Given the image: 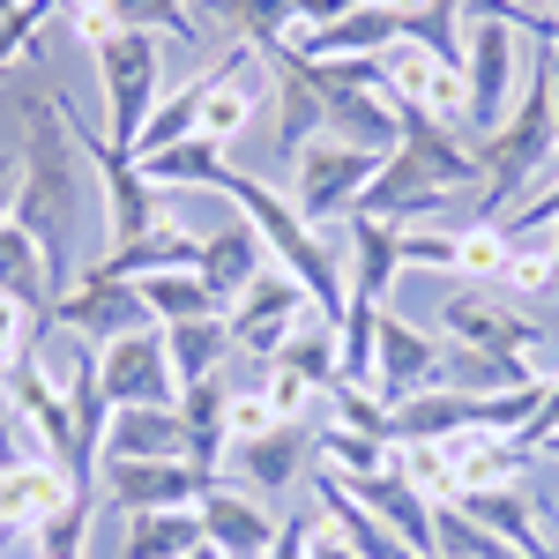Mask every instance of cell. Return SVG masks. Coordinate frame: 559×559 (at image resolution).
I'll return each mask as SVG.
<instances>
[{"label":"cell","instance_id":"1","mask_svg":"<svg viewBox=\"0 0 559 559\" xmlns=\"http://www.w3.org/2000/svg\"><path fill=\"white\" fill-rule=\"evenodd\" d=\"M23 194H15V224L38 239L45 276H52V299L83 276L75 239H83V202H90V157L75 142L68 120V90H38L23 105Z\"/></svg>","mask_w":559,"mask_h":559},{"label":"cell","instance_id":"2","mask_svg":"<svg viewBox=\"0 0 559 559\" xmlns=\"http://www.w3.org/2000/svg\"><path fill=\"white\" fill-rule=\"evenodd\" d=\"M471 187H485V165H477V150L463 134L440 128V120H403V142L388 150V165L373 173L358 216L411 231V224L440 216L455 194H471Z\"/></svg>","mask_w":559,"mask_h":559},{"label":"cell","instance_id":"3","mask_svg":"<svg viewBox=\"0 0 559 559\" xmlns=\"http://www.w3.org/2000/svg\"><path fill=\"white\" fill-rule=\"evenodd\" d=\"M216 194H231L239 202V216L261 231V247H269V261L276 269H292L306 284V299L321 306V329H344V306H350V276L336 269V254H329V239L306 224L299 210H292V194H276L269 179L239 173V165H224V179H216Z\"/></svg>","mask_w":559,"mask_h":559},{"label":"cell","instance_id":"4","mask_svg":"<svg viewBox=\"0 0 559 559\" xmlns=\"http://www.w3.org/2000/svg\"><path fill=\"white\" fill-rule=\"evenodd\" d=\"M477 165H485V187H477V224H500L508 202H522L537 179L559 165V128H552V90H545V68H537V45H530V75L515 90V112L500 128L471 142Z\"/></svg>","mask_w":559,"mask_h":559},{"label":"cell","instance_id":"5","mask_svg":"<svg viewBox=\"0 0 559 559\" xmlns=\"http://www.w3.org/2000/svg\"><path fill=\"white\" fill-rule=\"evenodd\" d=\"M522 31L500 23V15H477L471 38H463V142H485V134L508 120V97L522 90Z\"/></svg>","mask_w":559,"mask_h":559},{"label":"cell","instance_id":"6","mask_svg":"<svg viewBox=\"0 0 559 559\" xmlns=\"http://www.w3.org/2000/svg\"><path fill=\"white\" fill-rule=\"evenodd\" d=\"M381 165H388V157H373V150H350V142H306L299 157H292V210H299L313 231L350 224Z\"/></svg>","mask_w":559,"mask_h":559},{"label":"cell","instance_id":"7","mask_svg":"<svg viewBox=\"0 0 559 559\" xmlns=\"http://www.w3.org/2000/svg\"><path fill=\"white\" fill-rule=\"evenodd\" d=\"M97 52V83H105V142H120L134 150V134L150 128V112L165 105L157 97V31H112L105 45H90Z\"/></svg>","mask_w":559,"mask_h":559},{"label":"cell","instance_id":"8","mask_svg":"<svg viewBox=\"0 0 559 559\" xmlns=\"http://www.w3.org/2000/svg\"><path fill=\"white\" fill-rule=\"evenodd\" d=\"M440 344H471V350H500V358H522L545 344V321H530V306L508 299L500 284H455L440 299Z\"/></svg>","mask_w":559,"mask_h":559},{"label":"cell","instance_id":"9","mask_svg":"<svg viewBox=\"0 0 559 559\" xmlns=\"http://www.w3.org/2000/svg\"><path fill=\"white\" fill-rule=\"evenodd\" d=\"M134 329H157V313L142 306V284H120V276L83 269V276L52 299V336H83L90 350H105L112 336H134Z\"/></svg>","mask_w":559,"mask_h":559},{"label":"cell","instance_id":"10","mask_svg":"<svg viewBox=\"0 0 559 559\" xmlns=\"http://www.w3.org/2000/svg\"><path fill=\"white\" fill-rule=\"evenodd\" d=\"M97 373H105L112 411H179V373H173V350H165V329L112 336L97 350Z\"/></svg>","mask_w":559,"mask_h":559},{"label":"cell","instance_id":"11","mask_svg":"<svg viewBox=\"0 0 559 559\" xmlns=\"http://www.w3.org/2000/svg\"><path fill=\"white\" fill-rule=\"evenodd\" d=\"M381 97L403 120H440V128L463 134V75H455L448 60H432L426 45L395 38L381 52Z\"/></svg>","mask_w":559,"mask_h":559},{"label":"cell","instance_id":"12","mask_svg":"<svg viewBox=\"0 0 559 559\" xmlns=\"http://www.w3.org/2000/svg\"><path fill=\"white\" fill-rule=\"evenodd\" d=\"M299 313H306V284L292 276V269H261L254 284L239 292V299L224 306V329H231V350H247V358H276V350L292 344V329H299Z\"/></svg>","mask_w":559,"mask_h":559},{"label":"cell","instance_id":"13","mask_svg":"<svg viewBox=\"0 0 559 559\" xmlns=\"http://www.w3.org/2000/svg\"><path fill=\"white\" fill-rule=\"evenodd\" d=\"M210 492V477L194 471L187 455L173 463H134V455H105V500L120 515H157V508H194Z\"/></svg>","mask_w":559,"mask_h":559},{"label":"cell","instance_id":"14","mask_svg":"<svg viewBox=\"0 0 559 559\" xmlns=\"http://www.w3.org/2000/svg\"><path fill=\"white\" fill-rule=\"evenodd\" d=\"M432 381H440V336H426V329H418V321H403V313H381L366 388L395 411L403 395H418V388H432Z\"/></svg>","mask_w":559,"mask_h":559},{"label":"cell","instance_id":"15","mask_svg":"<svg viewBox=\"0 0 559 559\" xmlns=\"http://www.w3.org/2000/svg\"><path fill=\"white\" fill-rule=\"evenodd\" d=\"M83 492H75V477L60 471L52 455L38 463H8L0 471V537H38L45 522L60 515V508H75Z\"/></svg>","mask_w":559,"mask_h":559},{"label":"cell","instance_id":"16","mask_svg":"<svg viewBox=\"0 0 559 559\" xmlns=\"http://www.w3.org/2000/svg\"><path fill=\"white\" fill-rule=\"evenodd\" d=\"M344 485H350V500L381 522V530H395V537H403L418 559H432V500L403 471H395V463H388V471H373V477H344Z\"/></svg>","mask_w":559,"mask_h":559},{"label":"cell","instance_id":"17","mask_svg":"<svg viewBox=\"0 0 559 559\" xmlns=\"http://www.w3.org/2000/svg\"><path fill=\"white\" fill-rule=\"evenodd\" d=\"M202 537H210L224 559H269V545H276V515L261 508L254 492H231V485H210L202 500Z\"/></svg>","mask_w":559,"mask_h":559},{"label":"cell","instance_id":"18","mask_svg":"<svg viewBox=\"0 0 559 559\" xmlns=\"http://www.w3.org/2000/svg\"><path fill=\"white\" fill-rule=\"evenodd\" d=\"M224 463L247 477L254 492H292L313 471V426H269L261 440H239Z\"/></svg>","mask_w":559,"mask_h":559},{"label":"cell","instance_id":"19","mask_svg":"<svg viewBox=\"0 0 559 559\" xmlns=\"http://www.w3.org/2000/svg\"><path fill=\"white\" fill-rule=\"evenodd\" d=\"M448 463H455V500L463 492H515L530 471V448L515 432H463V440H448Z\"/></svg>","mask_w":559,"mask_h":559},{"label":"cell","instance_id":"20","mask_svg":"<svg viewBox=\"0 0 559 559\" xmlns=\"http://www.w3.org/2000/svg\"><path fill=\"white\" fill-rule=\"evenodd\" d=\"M261 269H269V247H261V231L247 224V216H239V224H224V231H202V261H194V276L210 284L216 306H231Z\"/></svg>","mask_w":559,"mask_h":559},{"label":"cell","instance_id":"21","mask_svg":"<svg viewBox=\"0 0 559 559\" xmlns=\"http://www.w3.org/2000/svg\"><path fill=\"white\" fill-rule=\"evenodd\" d=\"M395 38H403V23L373 0V8H350L344 23H329V31H299V38H284V45L306 52V60H381Z\"/></svg>","mask_w":559,"mask_h":559},{"label":"cell","instance_id":"22","mask_svg":"<svg viewBox=\"0 0 559 559\" xmlns=\"http://www.w3.org/2000/svg\"><path fill=\"white\" fill-rule=\"evenodd\" d=\"M463 515H477L500 545H515L522 559H552V537H545V500H530V492H463L455 500Z\"/></svg>","mask_w":559,"mask_h":559},{"label":"cell","instance_id":"23","mask_svg":"<svg viewBox=\"0 0 559 559\" xmlns=\"http://www.w3.org/2000/svg\"><path fill=\"white\" fill-rule=\"evenodd\" d=\"M187 8H194V23L224 31L231 45H247V52L284 45L292 23H299V0H187Z\"/></svg>","mask_w":559,"mask_h":559},{"label":"cell","instance_id":"24","mask_svg":"<svg viewBox=\"0 0 559 559\" xmlns=\"http://www.w3.org/2000/svg\"><path fill=\"white\" fill-rule=\"evenodd\" d=\"M0 299H15L31 321H38L45 336H52V276H45V254H38V239L8 216L0 224Z\"/></svg>","mask_w":559,"mask_h":559},{"label":"cell","instance_id":"25","mask_svg":"<svg viewBox=\"0 0 559 559\" xmlns=\"http://www.w3.org/2000/svg\"><path fill=\"white\" fill-rule=\"evenodd\" d=\"M537 373L522 358H500V350H471V344H440V381L432 388H455V395H515Z\"/></svg>","mask_w":559,"mask_h":559},{"label":"cell","instance_id":"26","mask_svg":"<svg viewBox=\"0 0 559 559\" xmlns=\"http://www.w3.org/2000/svg\"><path fill=\"white\" fill-rule=\"evenodd\" d=\"M105 455L173 463V455H187V418H179V411H112V426H105Z\"/></svg>","mask_w":559,"mask_h":559},{"label":"cell","instance_id":"27","mask_svg":"<svg viewBox=\"0 0 559 559\" xmlns=\"http://www.w3.org/2000/svg\"><path fill=\"white\" fill-rule=\"evenodd\" d=\"M508 231V224H500ZM500 292L508 299H559V239L552 224L545 231H508V269H500Z\"/></svg>","mask_w":559,"mask_h":559},{"label":"cell","instance_id":"28","mask_svg":"<svg viewBox=\"0 0 559 559\" xmlns=\"http://www.w3.org/2000/svg\"><path fill=\"white\" fill-rule=\"evenodd\" d=\"M120 559H187L202 545V508H157V515H120Z\"/></svg>","mask_w":559,"mask_h":559},{"label":"cell","instance_id":"29","mask_svg":"<svg viewBox=\"0 0 559 559\" xmlns=\"http://www.w3.org/2000/svg\"><path fill=\"white\" fill-rule=\"evenodd\" d=\"M395 269H403V231L395 224H373V216H350V292L388 306Z\"/></svg>","mask_w":559,"mask_h":559},{"label":"cell","instance_id":"30","mask_svg":"<svg viewBox=\"0 0 559 559\" xmlns=\"http://www.w3.org/2000/svg\"><path fill=\"white\" fill-rule=\"evenodd\" d=\"M321 522H329V530H344L358 559H418L411 545H403V537H395V530H381V522H373L366 508H358V500H350L344 477H321Z\"/></svg>","mask_w":559,"mask_h":559},{"label":"cell","instance_id":"31","mask_svg":"<svg viewBox=\"0 0 559 559\" xmlns=\"http://www.w3.org/2000/svg\"><path fill=\"white\" fill-rule=\"evenodd\" d=\"M165 350H173L179 388H187V381H210L216 366H224V350H231V329H224V313H202V321H173V329H165Z\"/></svg>","mask_w":559,"mask_h":559},{"label":"cell","instance_id":"32","mask_svg":"<svg viewBox=\"0 0 559 559\" xmlns=\"http://www.w3.org/2000/svg\"><path fill=\"white\" fill-rule=\"evenodd\" d=\"M224 165H231V150H216V142H179V150H165V157H150L142 165V179L157 187V194H173V187H202V194H216V179H224Z\"/></svg>","mask_w":559,"mask_h":559},{"label":"cell","instance_id":"33","mask_svg":"<svg viewBox=\"0 0 559 559\" xmlns=\"http://www.w3.org/2000/svg\"><path fill=\"white\" fill-rule=\"evenodd\" d=\"M313 455L329 463V477H373V471H388L395 440L358 432V426H321V432H313Z\"/></svg>","mask_w":559,"mask_h":559},{"label":"cell","instance_id":"34","mask_svg":"<svg viewBox=\"0 0 559 559\" xmlns=\"http://www.w3.org/2000/svg\"><path fill=\"white\" fill-rule=\"evenodd\" d=\"M432 559H522L515 545H500L477 515H463L455 500L432 508Z\"/></svg>","mask_w":559,"mask_h":559},{"label":"cell","instance_id":"35","mask_svg":"<svg viewBox=\"0 0 559 559\" xmlns=\"http://www.w3.org/2000/svg\"><path fill=\"white\" fill-rule=\"evenodd\" d=\"M276 373H292V381H306L313 395H329V381H336V329H321V321H299L292 329V344L269 358Z\"/></svg>","mask_w":559,"mask_h":559},{"label":"cell","instance_id":"36","mask_svg":"<svg viewBox=\"0 0 559 559\" xmlns=\"http://www.w3.org/2000/svg\"><path fill=\"white\" fill-rule=\"evenodd\" d=\"M142 306L157 313V329H173V321H202V313H224L210 299V284L194 276V269H165V276H142Z\"/></svg>","mask_w":559,"mask_h":559},{"label":"cell","instance_id":"37","mask_svg":"<svg viewBox=\"0 0 559 559\" xmlns=\"http://www.w3.org/2000/svg\"><path fill=\"white\" fill-rule=\"evenodd\" d=\"M388 463L411 477L432 508H440V500H455V463H448V440H395V455H388Z\"/></svg>","mask_w":559,"mask_h":559},{"label":"cell","instance_id":"38","mask_svg":"<svg viewBox=\"0 0 559 559\" xmlns=\"http://www.w3.org/2000/svg\"><path fill=\"white\" fill-rule=\"evenodd\" d=\"M508 269V231L500 224H463L455 231V276L463 284H500Z\"/></svg>","mask_w":559,"mask_h":559},{"label":"cell","instance_id":"39","mask_svg":"<svg viewBox=\"0 0 559 559\" xmlns=\"http://www.w3.org/2000/svg\"><path fill=\"white\" fill-rule=\"evenodd\" d=\"M112 8H120V31H165L179 45H202V23L187 0H112Z\"/></svg>","mask_w":559,"mask_h":559},{"label":"cell","instance_id":"40","mask_svg":"<svg viewBox=\"0 0 559 559\" xmlns=\"http://www.w3.org/2000/svg\"><path fill=\"white\" fill-rule=\"evenodd\" d=\"M52 8H60V0H23L15 15H0V75H8L23 52H38V23L52 15Z\"/></svg>","mask_w":559,"mask_h":559},{"label":"cell","instance_id":"41","mask_svg":"<svg viewBox=\"0 0 559 559\" xmlns=\"http://www.w3.org/2000/svg\"><path fill=\"white\" fill-rule=\"evenodd\" d=\"M45 559H83V545H90V500H75V508H60V515L45 522L38 537H31Z\"/></svg>","mask_w":559,"mask_h":559},{"label":"cell","instance_id":"42","mask_svg":"<svg viewBox=\"0 0 559 559\" xmlns=\"http://www.w3.org/2000/svg\"><path fill=\"white\" fill-rule=\"evenodd\" d=\"M269 426H276V411H269L261 381H254V388H231V403H224V440L239 448V440H261Z\"/></svg>","mask_w":559,"mask_h":559},{"label":"cell","instance_id":"43","mask_svg":"<svg viewBox=\"0 0 559 559\" xmlns=\"http://www.w3.org/2000/svg\"><path fill=\"white\" fill-rule=\"evenodd\" d=\"M31 344H52V336H45V329H38V321H31L15 299H0V373H8V366H15Z\"/></svg>","mask_w":559,"mask_h":559},{"label":"cell","instance_id":"44","mask_svg":"<svg viewBox=\"0 0 559 559\" xmlns=\"http://www.w3.org/2000/svg\"><path fill=\"white\" fill-rule=\"evenodd\" d=\"M60 15L75 23V38H83V45H105L112 31H120V8H112V0H60Z\"/></svg>","mask_w":559,"mask_h":559},{"label":"cell","instance_id":"45","mask_svg":"<svg viewBox=\"0 0 559 559\" xmlns=\"http://www.w3.org/2000/svg\"><path fill=\"white\" fill-rule=\"evenodd\" d=\"M552 432H559V381H545V403L530 411V426H522L515 440H522V448H530V455H537V448H545Z\"/></svg>","mask_w":559,"mask_h":559},{"label":"cell","instance_id":"46","mask_svg":"<svg viewBox=\"0 0 559 559\" xmlns=\"http://www.w3.org/2000/svg\"><path fill=\"white\" fill-rule=\"evenodd\" d=\"M350 8H373V0H299V23H292V38H299V31H329V23H344Z\"/></svg>","mask_w":559,"mask_h":559},{"label":"cell","instance_id":"47","mask_svg":"<svg viewBox=\"0 0 559 559\" xmlns=\"http://www.w3.org/2000/svg\"><path fill=\"white\" fill-rule=\"evenodd\" d=\"M306 537H313V515L276 522V545H269V559H306Z\"/></svg>","mask_w":559,"mask_h":559},{"label":"cell","instance_id":"48","mask_svg":"<svg viewBox=\"0 0 559 559\" xmlns=\"http://www.w3.org/2000/svg\"><path fill=\"white\" fill-rule=\"evenodd\" d=\"M306 559H358V552H350V537H344V530L313 522V537H306Z\"/></svg>","mask_w":559,"mask_h":559},{"label":"cell","instance_id":"49","mask_svg":"<svg viewBox=\"0 0 559 559\" xmlns=\"http://www.w3.org/2000/svg\"><path fill=\"white\" fill-rule=\"evenodd\" d=\"M15 194H23V157L8 150V157H0V224L15 216Z\"/></svg>","mask_w":559,"mask_h":559},{"label":"cell","instance_id":"50","mask_svg":"<svg viewBox=\"0 0 559 559\" xmlns=\"http://www.w3.org/2000/svg\"><path fill=\"white\" fill-rule=\"evenodd\" d=\"M537 68H545V90H552V128H559V52L537 45Z\"/></svg>","mask_w":559,"mask_h":559},{"label":"cell","instance_id":"51","mask_svg":"<svg viewBox=\"0 0 559 559\" xmlns=\"http://www.w3.org/2000/svg\"><path fill=\"white\" fill-rule=\"evenodd\" d=\"M381 8H388V15H395V23H418V15H426L432 0H381Z\"/></svg>","mask_w":559,"mask_h":559},{"label":"cell","instance_id":"52","mask_svg":"<svg viewBox=\"0 0 559 559\" xmlns=\"http://www.w3.org/2000/svg\"><path fill=\"white\" fill-rule=\"evenodd\" d=\"M187 559H224V552H216V545H210V537H202V545H194V552H187Z\"/></svg>","mask_w":559,"mask_h":559},{"label":"cell","instance_id":"53","mask_svg":"<svg viewBox=\"0 0 559 559\" xmlns=\"http://www.w3.org/2000/svg\"><path fill=\"white\" fill-rule=\"evenodd\" d=\"M537 455H552V463H559V432H552V440H545V448H537Z\"/></svg>","mask_w":559,"mask_h":559},{"label":"cell","instance_id":"54","mask_svg":"<svg viewBox=\"0 0 559 559\" xmlns=\"http://www.w3.org/2000/svg\"><path fill=\"white\" fill-rule=\"evenodd\" d=\"M15 8H23V0H0V15H15Z\"/></svg>","mask_w":559,"mask_h":559},{"label":"cell","instance_id":"55","mask_svg":"<svg viewBox=\"0 0 559 559\" xmlns=\"http://www.w3.org/2000/svg\"><path fill=\"white\" fill-rule=\"evenodd\" d=\"M31 559H45V552H31Z\"/></svg>","mask_w":559,"mask_h":559}]
</instances>
